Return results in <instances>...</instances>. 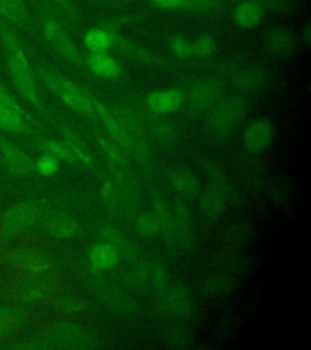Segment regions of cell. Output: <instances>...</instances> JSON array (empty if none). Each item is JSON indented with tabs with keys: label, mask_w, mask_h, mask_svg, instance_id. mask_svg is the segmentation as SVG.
Wrapping results in <instances>:
<instances>
[{
	"label": "cell",
	"mask_w": 311,
	"mask_h": 350,
	"mask_svg": "<svg viewBox=\"0 0 311 350\" xmlns=\"http://www.w3.org/2000/svg\"><path fill=\"white\" fill-rule=\"evenodd\" d=\"M0 43L5 55L8 70L22 96L29 104L38 109H43V101L39 94L38 85L32 65L27 55L22 48L16 34L11 29L10 25L0 18Z\"/></svg>",
	"instance_id": "6da1fadb"
},
{
	"label": "cell",
	"mask_w": 311,
	"mask_h": 350,
	"mask_svg": "<svg viewBox=\"0 0 311 350\" xmlns=\"http://www.w3.org/2000/svg\"><path fill=\"white\" fill-rule=\"evenodd\" d=\"M37 75L39 79L55 95H57L66 106H68L70 109L87 117L89 120H98V115L94 107V96L85 88L81 87L77 83L66 79L65 77L60 76L43 67L37 68Z\"/></svg>",
	"instance_id": "7a4b0ae2"
},
{
	"label": "cell",
	"mask_w": 311,
	"mask_h": 350,
	"mask_svg": "<svg viewBox=\"0 0 311 350\" xmlns=\"http://www.w3.org/2000/svg\"><path fill=\"white\" fill-rule=\"evenodd\" d=\"M249 104L243 96L221 98L208 111L206 126L211 137L224 140L240 126L246 118Z\"/></svg>",
	"instance_id": "3957f363"
},
{
	"label": "cell",
	"mask_w": 311,
	"mask_h": 350,
	"mask_svg": "<svg viewBox=\"0 0 311 350\" xmlns=\"http://www.w3.org/2000/svg\"><path fill=\"white\" fill-rule=\"evenodd\" d=\"M220 71L242 93H262L270 85L271 76L265 67L242 64H225Z\"/></svg>",
	"instance_id": "277c9868"
},
{
	"label": "cell",
	"mask_w": 311,
	"mask_h": 350,
	"mask_svg": "<svg viewBox=\"0 0 311 350\" xmlns=\"http://www.w3.org/2000/svg\"><path fill=\"white\" fill-rule=\"evenodd\" d=\"M184 92V105L193 115L208 112L223 98L221 83L212 78L197 79L190 83Z\"/></svg>",
	"instance_id": "5b68a950"
},
{
	"label": "cell",
	"mask_w": 311,
	"mask_h": 350,
	"mask_svg": "<svg viewBox=\"0 0 311 350\" xmlns=\"http://www.w3.org/2000/svg\"><path fill=\"white\" fill-rule=\"evenodd\" d=\"M43 34L46 42L54 48L57 54H60L66 61L77 67H83L85 65V60L83 59L81 51L78 50L76 44L73 43L68 33L62 27L60 22L54 17H45L42 25Z\"/></svg>",
	"instance_id": "8992f818"
},
{
	"label": "cell",
	"mask_w": 311,
	"mask_h": 350,
	"mask_svg": "<svg viewBox=\"0 0 311 350\" xmlns=\"http://www.w3.org/2000/svg\"><path fill=\"white\" fill-rule=\"evenodd\" d=\"M111 164V170L115 178L116 189L120 196V207L123 215H128L129 218H135L139 214V208L141 203V191L140 186L135 180V178L124 170V167H118L116 164Z\"/></svg>",
	"instance_id": "52a82bcc"
},
{
	"label": "cell",
	"mask_w": 311,
	"mask_h": 350,
	"mask_svg": "<svg viewBox=\"0 0 311 350\" xmlns=\"http://www.w3.org/2000/svg\"><path fill=\"white\" fill-rule=\"evenodd\" d=\"M159 309L164 317H189L195 312V301L189 290L180 284H170L159 292Z\"/></svg>",
	"instance_id": "ba28073f"
},
{
	"label": "cell",
	"mask_w": 311,
	"mask_h": 350,
	"mask_svg": "<svg viewBox=\"0 0 311 350\" xmlns=\"http://www.w3.org/2000/svg\"><path fill=\"white\" fill-rule=\"evenodd\" d=\"M201 167L203 172L207 174L209 185L213 186L214 189L224 197L228 206H241V203L243 202V197L240 189L217 162H214L213 159H203Z\"/></svg>",
	"instance_id": "9c48e42d"
},
{
	"label": "cell",
	"mask_w": 311,
	"mask_h": 350,
	"mask_svg": "<svg viewBox=\"0 0 311 350\" xmlns=\"http://www.w3.org/2000/svg\"><path fill=\"white\" fill-rule=\"evenodd\" d=\"M176 248L191 252L197 242L196 225L191 209L182 200H178L173 207Z\"/></svg>",
	"instance_id": "30bf717a"
},
{
	"label": "cell",
	"mask_w": 311,
	"mask_h": 350,
	"mask_svg": "<svg viewBox=\"0 0 311 350\" xmlns=\"http://www.w3.org/2000/svg\"><path fill=\"white\" fill-rule=\"evenodd\" d=\"M265 53L275 59H287L298 49V38L288 28L275 26L269 28L262 38Z\"/></svg>",
	"instance_id": "8fae6325"
},
{
	"label": "cell",
	"mask_w": 311,
	"mask_h": 350,
	"mask_svg": "<svg viewBox=\"0 0 311 350\" xmlns=\"http://www.w3.org/2000/svg\"><path fill=\"white\" fill-rule=\"evenodd\" d=\"M275 137V128L273 122L267 118L252 122L251 124L246 126L243 131L242 142L243 146L251 154L267 151L273 142Z\"/></svg>",
	"instance_id": "7c38bea8"
},
{
	"label": "cell",
	"mask_w": 311,
	"mask_h": 350,
	"mask_svg": "<svg viewBox=\"0 0 311 350\" xmlns=\"http://www.w3.org/2000/svg\"><path fill=\"white\" fill-rule=\"evenodd\" d=\"M145 105L150 113L170 115L184 106V92L181 89H165L153 92L146 96Z\"/></svg>",
	"instance_id": "4fadbf2b"
},
{
	"label": "cell",
	"mask_w": 311,
	"mask_h": 350,
	"mask_svg": "<svg viewBox=\"0 0 311 350\" xmlns=\"http://www.w3.org/2000/svg\"><path fill=\"white\" fill-rule=\"evenodd\" d=\"M109 32L111 34L113 46H116L122 54L126 55L131 60L137 61L144 65L159 66V67H167L170 65V62L164 60L162 56L154 54L145 48H141L137 44L131 43L126 38H123L117 31H109Z\"/></svg>",
	"instance_id": "5bb4252c"
},
{
	"label": "cell",
	"mask_w": 311,
	"mask_h": 350,
	"mask_svg": "<svg viewBox=\"0 0 311 350\" xmlns=\"http://www.w3.org/2000/svg\"><path fill=\"white\" fill-rule=\"evenodd\" d=\"M197 198L200 213L207 223L215 224L224 217L228 203L213 186L208 185L202 189Z\"/></svg>",
	"instance_id": "9a60e30c"
},
{
	"label": "cell",
	"mask_w": 311,
	"mask_h": 350,
	"mask_svg": "<svg viewBox=\"0 0 311 350\" xmlns=\"http://www.w3.org/2000/svg\"><path fill=\"white\" fill-rule=\"evenodd\" d=\"M120 260V252L106 241L95 243L87 251V262L95 273L109 271L118 265Z\"/></svg>",
	"instance_id": "2e32d148"
},
{
	"label": "cell",
	"mask_w": 311,
	"mask_h": 350,
	"mask_svg": "<svg viewBox=\"0 0 311 350\" xmlns=\"http://www.w3.org/2000/svg\"><path fill=\"white\" fill-rule=\"evenodd\" d=\"M93 103L98 118L103 122L106 131H109L111 140H113L128 154L131 153V144L129 137H128L126 131L123 129V126H120V122L116 120V117L111 112V109L95 98H93Z\"/></svg>",
	"instance_id": "e0dca14e"
},
{
	"label": "cell",
	"mask_w": 311,
	"mask_h": 350,
	"mask_svg": "<svg viewBox=\"0 0 311 350\" xmlns=\"http://www.w3.org/2000/svg\"><path fill=\"white\" fill-rule=\"evenodd\" d=\"M152 213L157 219L159 226V234L163 237L167 246L176 247L175 240L174 214L173 209L162 197H154L152 200Z\"/></svg>",
	"instance_id": "ac0fdd59"
},
{
	"label": "cell",
	"mask_w": 311,
	"mask_h": 350,
	"mask_svg": "<svg viewBox=\"0 0 311 350\" xmlns=\"http://www.w3.org/2000/svg\"><path fill=\"white\" fill-rule=\"evenodd\" d=\"M85 65L95 76L106 81H117L123 76V68L120 62L109 53L90 54L85 60Z\"/></svg>",
	"instance_id": "d6986e66"
},
{
	"label": "cell",
	"mask_w": 311,
	"mask_h": 350,
	"mask_svg": "<svg viewBox=\"0 0 311 350\" xmlns=\"http://www.w3.org/2000/svg\"><path fill=\"white\" fill-rule=\"evenodd\" d=\"M0 18L8 25L32 29V20L23 0H0Z\"/></svg>",
	"instance_id": "ffe728a7"
},
{
	"label": "cell",
	"mask_w": 311,
	"mask_h": 350,
	"mask_svg": "<svg viewBox=\"0 0 311 350\" xmlns=\"http://www.w3.org/2000/svg\"><path fill=\"white\" fill-rule=\"evenodd\" d=\"M100 234L104 241L109 242L112 246L117 248V251L120 252V257L126 258L131 262L141 260L140 251L137 245L131 239L123 235L118 230L112 226H104L100 231Z\"/></svg>",
	"instance_id": "44dd1931"
},
{
	"label": "cell",
	"mask_w": 311,
	"mask_h": 350,
	"mask_svg": "<svg viewBox=\"0 0 311 350\" xmlns=\"http://www.w3.org/2000/svg\"><path fill=\"white\" fill-rule=\"evenodd\" d=\"M0 151L3 159L10 168L12 173L16 174H27L34 170V162L28 157L27 154L22 152L20 148L6 140H0Z\"/></svg>",
	"instance_id": "7402d4cb"
},
{
	"label": "cell",
	"mask_w": 311,
	"mask_h": 350,
	"mask_svg": "<svg viewBox=\"0 0 311 350\" xmlns=\"http://www.w3.org/2000/svg\"><path fill=\"white\" fill-rule=\"evenodd\" d=\"M170 184L179 195L190 200L197 198L202 190L200 179L191 170L185 168H179L172 172Z\"/></svg>",
	"instance_id": "603a6c76"
},
{
	"label": "cell",
	"mask_w": 311,
	"mask_h": 350,
	"mask_svg": "<svg viewBox=\"0 0 311 350\" xmlns=\"http://www.w3.org/2000/svg\"><path fill=\"white\" fill-rule=\"evenodd\" d=\"M100 297L106 306H109V309L118 314L131 315L137 310V306L129 298V295H126L116 286L105 284L103 290L100 291Z\"/></svg>",
	"instance_id": "cb8c5ba5"
},
{
	"label": "cell",
	"mask_w": 311,
	"mask_h": 350,
	"mask_svg": "<svg viewBox=\"0 0 311 350\" xmlns=\"http://www.w3.org/2000/svg\"><path fill=\"white\" fill-rule=\"evenodd\" d=\"M235 290V279L232 275L219 271L204 280L202 293L208 298H221Z\"/></svg>",
	"instance_id": "d4e9b609"
},
{
	"label": "cell",
	"mask_w": 311,
	"mask_h": 350,
	"mask_svg": "<svg viewBox=\"0 0 311 350\" xmlns=\"http://www.w3.org/2000/svg\"><path fill=\"white\" fill-rule=\"evenodd\" d=\"M264 11L251 0H242L234 10V22L242 29H253L262 22Z\"/></svg>",
	"instance_id": "484cf974"
},
{
	"label": "cell",
	"mask_w": 311,
	"mask_h": 350,
	"mask_svg": "<svg viewBox=\"0 0 311 350\" xmlns=\"http://www.w3.org/2000/svg\"><path fill=\"white\" fill-rule=\"evenodd\" d=\"M215 264L220 271L234 276L246 270L247 262L237 248L226 246L215 256Z\"/></svg>",
	"instance_id": "4316f807"
},
{
	"label": "cell",
	"mask_w": 311,
	"mask_h": 350,
	"mask_svg": "<svg viewBox=\"0 0 311 350\" xmlns=\"http://www.w3.org/2000/svg\"><path fill=\"white\" fill-rule=\"evenodd\" d=\"M152 115L148 129L152 133L154 139L162 145H172L178 137V128L172 120L163 116Z\"/></svg>",
	"instance_id": "83f0119b"
},
{
	"label": "cell",
	"mask_w": 311,
	"mask_h": 350,
	"mask_svg": "<svg viewBox=\"0 0 311 350\" xmlns=\"http://www.w3.org/2000/svg\"><path fill=\"white\" fill-rule=\"evenodd\" d=\"M83 44L92 54L109 53V50L113 48L109 31L100 26L87 29L83 37Z\"/></svg>",
	"instance_id": "f1b7e54d"
},
{
	"label": "cell",
	"mask_w": 311,
	"mask_h": 350,
	"mask_svg": "<svg viewBox=\"0 0 311 350\" xmlns=\"http://www.w3.org/2000/svg\"><path fill=\"white\" fill-rule=\"evenodd\" d=\"M252 237H253V228L249 223L243 220L231 223L225 229L224 235H223L226 246L234 247V248L246 246L247 243L252 240Z\"/></svg>",
	"instance_id": "f546056e"
},
{
	"label": "cell",
	"mask_w": 311,
	"mask_h": 350,
	"mask_svg": "<svg viewBox=\"0 0 311 350\" xmlns=\"http://www.w3.org/2000/svg\"><path fill=\"white\" fill-rule=\"evenodd\" d=\"M0 129L10 133H29L32 131L28 122L23 116L15 109L0 104Z\"/></svg>",
	"instance_id": "4dcf8cb0"
},
{
	"label": "cell",
	"mask_w": 311,
	"mask_h": 350,
	"mask_svg": "<svg viewBox=\"0 0 311 350\" xmlns=\"http://www.w3.org/2000/svg\"><path fill=\"white\" fill-rule=\"evenodd\" d=\"M61 131L64 134L67 146L71 148V151L76 156L78 162H81V163L87 165V167H92L94 163L93 154L89 151V148L83 142L82 139L78 137L76 133L72 131L71 128H68L65 124L61 126Z\"/></svg>",
	"instance_id": "1f68e13d"
},
{
	"label": "cell",
	"mask_w": 311,
	"mask_h": 350,
	"mask_svg": "<svg viewBox=\"0 0 311 350\" xmlns=\"http://www.w3.org/2000/svg\"><path fill=\"white\" fill-rule=\"evenodd\" d=\"M48 230L57 239H71L79 232V223L68 215H57L48 223Z\"/></svg>",
	"instance_id": "d6a6232c"
},
{
	"label": "cell",
	"mask_w": 311,
	"mask_h": 350,
	"mask_svg": "<svg viewBox=\"0 0 311 350\" xmlns=\"http://www.w3.org/2000/svg\"><path fill=\"white\" fill-rule=\"evenodd\" d=\"M126 281L131 290L135 292H144L148 290L150 281V269L141 260L131 262V268L126 275Z\"/></svg>",
	"instance_id": "836d02e7"
},
{
	"label": "cell",
	"mask_w": 311,
	"mask_h": 350,
	"mask_svg": "<svg viewBox=\"0 0 311 350\" xmlns=\"http://www.w3.org/2000/svg\"><path fill=\"white\" fill-rule=\"evenodd\" d=\"M101 200L104 203L106 211L109 212L112 218L120 219L123 217L122 207H120V196L116 189L113 180H105L101 185Z\"/></svg>",
	"instance_id": "e575fe53"
},
{
	"label": "cell",
	"mask_w": 311,
	"mask_h": 350,
	"mask_svg": "<svg viewBox=\"0 0 311 350\" xmlns=\"http://www.w3.org/2000/svg\"><path fill=\"white\" fill-rule=\"evenodd\" d=\"M96 142L105 156L109 159V163L126 168L129 163V159H128V153L123 148H120L113 140L103 135H96Z\"/></svg>",
	"instance_id": "d590c367"
},
{
	"label": "cell",
	"mask_w": 311,
	"mask_h": 350,
	"mask_svg": "<svg viewBox=\"0 0 311 350\" xmlns=\"http://www.w3.org/2000/svg\"><path fill=\"white\" fill-rule=\"evenodd\" d=\"M38 148L43 150L44 152L53 154L60 161H65L67 163L77 164L78 159L73 154L71 148L67 146L65 142L49 139V140H40L38 142Z\"/></svg>",
	"instance_id": "8d00e7d4"
},
{
	"label": "cell",
	"mask_w": 311,
	"mask_h": 350,
	"mask_svg": "<svg viewBox=\"0 0 311 350\" xmlns=\"http://www.w3.org/2000/svg\"><path fill=\"white\" fill-rule=\"evenodd\" d=\"M192 342L193 336L191 332L181 326L170 328L165 334V343L175 349H187L191 347Z\"/></svg>",
	"instance_id": "74e56055"
},
{
	"label": "cell",
	"mask_w": 311,
	"mask_h": 350,
	"mask_svg": "<svg viewBox=\"0 0 311 350\" xmlns=\"http://www.w3.org/2000/svg\"><path fill=\"white\" fill-rule=\"evenodd\" d=\"M135 229L142 237L151 239L159 235V226L157 219L152 212H142L135 217Z\"/></svg>",
	"instance_id": "f35d334b"
},
{
	"label": "cell",
	"mask_w": 311,
	"mask_h": 350,
	"mask_svg": "<svg viewBox=\"0 0 311 350\" xmlns=\"http://www.w3.org/2000/svg\"><path fill=\"white\" fill-rule=\"evenodd\" d=\"M49 4L57 15H60L62 18L67 20L71 25L79 26L81 14L70 0H49Z\"/></svg>",
	"instance_id": "ab89813d"
},
{
	"label": "cell",
	"mask_w": 311,
	"mask_h": 350,
	"mask_svg": "<svg viewBox=\"0 0 311 350\" xmlns=\"http://www.w3.org/2000/svg\"><path fill=\"white\" fill-rule=\"evenodd\" d=\"M215 48H217V45H215L213 37H211L208 34H202L192 42V55H195L197 57H201V59H207L214 54Z\"/></svg>",
	"instance_id": "60d3db41"
},
{
	"label": "cell",
	"mask_w": 311,
	"mask_h": 350,
	"mask_svg": "<svg viewBox=\"0 0 311 350\" xmlns=\"http://www.w3.org/2000/svg\"><path fill=\"white\" fill-rule=\"evenodd\" d=\"M34 170L43 176H54L60 170V159L49 153H44L34 162Z\"/></svg>",
	"instance_id": "b9f144b4"
},
{
	"label": "cell",
	"mask_w": 311,
	"mask_h": 350,
	"mask_svg": "<svg viewBox=\"0 0 311 350\" xmlns=\"http://www.w3.org/2000/svg\"><path fill=\"white\" fill-rule=\"evenodd\" d=\"M256 3L264 12L270 11L275 14H287L293 9L292 0H251Z\"/></svg>",
	"instance_id": "7bdbcfd3"
},
{
	"label": "cell",
	"mask_w": 311,
	"mask_h": 350,
	"mask_svg": "<svg viewBox=\"0 0 311 350\" xmlns=\"http://www.w3.org/2000/svg\"><path fill=\"white\" fill-rule=\"evenodd\" d=\"M170 51L178 59H187L192 56V43L182 36H175L170 39Z\"/></svg>",
	"instance_id": "ee69618b"
},
{
	"label": "cell",
	"mask_w": 311,
	"mask_h": 350,
	"mask_svg": "<svg viewBox=\"0 0 311 350\" xmlns=\"http://www.w3.org/2000/svg\"><path fill=\"white\" fill-rule=\"evenodd\" d=\"M150 281L156 290L162 292L170 286V273L163 265H153L152 268L150 269Z\"/></svg>",
	"instance_id": "f6af8a7d"
},
{
	"label": "cell",
	"mask_w": 311,
	"mask_h": 350,
	"mask_svg": "<svg viewBox=\"0 0 311 350\" xmlns=\"http://www.w3.org/2000/svg\"><path fill=\"white\" fill-rule=\"evenodd\" d=\"M0 104L5 105L8 107L15 109L16 112L23 116L33 126H39L38 120H36V118H33L32 116L29 115L27 111L22 107L21 105L18 104L17 101H15V98H12L10 94L6 92L5 88H3L1 85H0Z\"/></svg>",
	"instance_id": "bcb514c9"
},
{
	"label": "cell",
	"mask_w": 311,
	"mask_h": 350,
	"mask_svg": "<svg viewBox=\"0 0 311 350\" xmlns=\"http://www.w3.org/2000/svg\"><path fill=\"white\" fill-rule=\"evenodd\" d=\"M220 4L221 0H189L184 9L195 14H204L217 10Z\"/></svg>",
	"instance_id": "7dc6e473"
},
{
	"label": "cell",
	"mask_w": 311,
	"mask_h": 350,
	"mask_svg": "<svg viewBox=\"0 0 311 350\" xmlns=\"http://www.w3.org/2000/svg\"><path fill=\"white\" fill-rule=\"evenodd\" d=\"M189 0H151V4L162 10H179L184 9Z\"/></svg>",
	"instance_id": "c3c4849f"
},
{
	"label": "cell",
	"mask_w": 311,
	"mask_h": 350,
	"mask_svg": "<svg viewBox=\"0 0 311 350\" xmlns=\"http://www.w3.org/2000/svg\"><path fill=\"white\" fill-rule=\"evenodd\" d=\"M299 40L301 43L309 45L311 42V26L309 23H306V26L301 29V36H299Z\"/></svg>",
	"instance_id": "681fc988"
},
{
	"label": "cell",
	"mask_w": 311,
	"mask_h": 350,
	"mask_svg": "<svg viewBox=\"0 0 311 350\" xmlns=\"http://www.w3.org/2000/svg\"><path fill=\"white\" fill-rule=\"evenodd\" d=\"M104 1H109V3H113V4H126L131 0H104Z\"/></svg>",
	"instance_id": "f907efd6"
}]
</instances>
